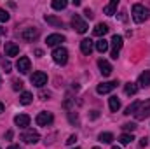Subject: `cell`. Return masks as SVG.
<instances>
[{
	"label": "cell",
	"instance_id": "31",
	"mask_svg": "<svg viewBox=\"0 0 150 149\" xmlns=\"http://www.w3.org/2000/svg\"><path fill=\"white\" fill-rule=\"evenodd\" d=\"M122 128H124L126 132H131V133H133V132L136 130V125H134V123H126V125H124Z\"/></svg>",
	"mask_w": 150,
	"mask_h": 149
},
{
	"label": "cell",
	"instance_id": "21",
	"mask_svg": "<svg viewBox=\"0 0 150 149\" xmlns=\"http://www.w3.org/2000/svg\"><path fill=\"white\" fill-rule=\"evenodd\" d=\"M96 51H98V53H101V54H103V53H107V51H108V42H107L105 39H100V40L96 42Z\"/></svg>",
	"mask_w": 150,
	"mask_h": 149
},
{
	"label": "cell",
	"instance_id": "28",
	"mask_svg": "<svg viewBox=\"0 0 150 149\" xmlns=\"http://www.w3.org/2000/svg\"><path fill=\"white\" fill-rule=\"evenodd\" d=\"M140 104H142V102H134V104H131L129 107H126V112H124V114H126V116H131V114H134V112L138 111Z\"/></svg>",
	"mask_w": 150,
	"mask_h": 149
},
{
	"label": "cell",
	"instance_id": "6",
	"mask_svg": "<svg viewBox=\"0 0 150 149\" xmlns=\"http://www.w3.org/2000/svg\"><path fill=\"white\" fill-rule=\"evenodd\" d=\"M122 44H124V40H122L120 35H113L112 37V51H110V56H112L113 60H117V56H119V53L122 49Z\"/></svg>",
	"mask_w": 150,
	"mask_h": 149
},
{
	"label": "cell",
	"instance_id": "19",
	"mask_svg": "<svg viewBox=\"0 0 150 149\" xmlns=\"http://www.w3.org/2000/svg\"><path fill=\"white\" fill-rule=\"evenodd\" d=\"M117 5H119V0H112L110 4H107V5L103 7V12H105L107 16H113L115 11H117Z\"/></svg>",
	"mask_w": 150,
	"mask_h": 149
},
{
	"label": "cell",
	"instance_id": "14",
	"mask_svg": "<svg viewBox=\"0 0 150 149\" xmlns=\"http://www.w3.org/2000/svg\"><path fill=\"white\" fill-rule=\"evenodd\" d=\"M4 49H5V56H18L19 54V46L14 42H5Z\"/></svg>",
	"mask_w": 150,
	"mask_h": 149
},
{
	"label": "cell",
	"instance_id": "41",
	"mask_svg": "<svg viewBox=\"0 0 150 149\" xmlns=\"http://www.w3.org/2000/svg\"><path fill=\"white\" fill-rule=\"evenodd\" d=\"M112 149H120V148H117V146H113V148Z\"/></svg>",
	"mask_w": 150,
	"mask_h": 149
},
{
	"label": "cell",
	"instance_id": "9",
	"mask_svg": "<svg viewBox=\"0 0 150 149\" xmlns=\"http://www.w3.org/2000/svg\"><path fill=\"white\" fill-rule=\"evenodd\" d=\"M35 121H37L38 126H47V125H51V123L54 121V116H52L51 112H38L37 117H35Z\"/></svg>",
	"mask_w": 150,
	"mask_h": 149
},
{
	"label": "cell",
	"instance_id": "34",
	"mask_svg": "<svg viewBox=\"0 0 150 149\" xmlns=\"http://www.w3.org/2000/svg\"><path fill=\"white\" fill-rule=\"evenodd\" d=\"M84 16H86V18H89V19H93V16H94V14H93V11H91V9H86V11H84Z\"/></svg>",
	"mask_w": 150,
	"mask_h": 149
},
{
	"label": "cell",
	"instance_id": "35",
	"mask_svg": "<svg viewBox=\"0 0 150 149\" xmlns=\"http://www.w3.org/2000/svg\"><path fill=\"white\" fill-rule=\"evenodd\" d=\"M147 144H149V139H147V137H143V139L140 140V146H142V148H145Z\"/></svg>",
	"mask_w": 150,
	"mask_h": 149
},
{
	"label": "cell",
	"instance_id": "26",
	"mask_svg": "<svg viewBox=\"0 0 150 149\" xmlns=\"http://www.w3.org/2000/svg\"><path fill=\"white\" fill-rule=\"evenodd\" d=\"M67 5H68L67 0H54L52 2V9H56V11H63V9H67Z\"/></svg>",
	"mask_w": 150,
	"mask_h": 149
},
{
	"label": "cell",
	"instance_id": "40",
	"mask_svg": "<svg viewBox=\"0 0 150 149\" xmlns=\"http://www.w3.org/2000/svg\"><path fill=\"white\" fill-rule=\"evenodd\" d=\"M2 112H4V104L0 102V114H2Z\"/></svg>",
	"mask_w": 150,
	"mask_h": 149
},
{
	"label": "cell",
	"instance_id": "37",
	"mask_svg": "<svg viewBox=\"0 0 150 149\" xmlns=\"http://www.w3.org/2000/svg\"><path fill=\"white\" fill-rule=\"evenodd\" d=\"M5 139H7V140H11V139H12V132H11V130L5 133Z\"/></svg>",
	"mask_w": 150,
	"mask_h": 149
},
{
	"label": "cell",
	"instance_id": "17",
	"mask_svg": "<svg viewBox=\"0 0 150 149\" xmlns=\"http://www.w3.org/2000/svg\"><path fill=\"white\" fill-rule=\"evenodd\" d=\"M107 32H108V25H105V23H98V25L94 27V30H93V35H94V37H103Z\"/></svg>",
	"mask_w": 150,
	"mask_h": 149
},
{
	"label": "cell",
	"instance_id": "3",
	"mask_svg": "<svg viewBox=\"0 0 150 149\" xmlns=\"http://www.w3.org/2000/svg\"><path fill=\"white\" fill-rule=\"evenodd\" d=\"M25 144H37L38 140H40V135H38V132L35 130H30V128H26L23 133H21V137H19Z\"/></svg>",
	"mask_w": 150,
	"mask_h": 149
},
{
	"label": "cell",
	"instance_id": "12",
	"mask_svg": "<svg viewBox=\"0 0 150 149\" xmlns=\"http://www.w3.org/2000/svg\"><path fill=\"white\" fill-rule=\"evenodd\" d=\"M30 116L28 114H18L16 117H14V123H16V126H19V128H28L30 126Z\"/></svg>",
	"mask_w": 150,
	"mask_h": 149
},
{
	"label": "cell",
	"instance_id": "43",
	"mask_svg": "<svg viewBox=\"0 0 150 149\" xmlns=\"http://www.w3.org/2000/svg\"><path fill=\"white\" fill-rule=\"evenodd\" d=\"M75 149H79V148H75Z\"/></svg>",
	"mask_w": 150,
	"mask_h": 149
},
{
	"label": "cell",
	"instance_id": "13",
	"mask_svg": "<svg viewBox=\"0 0 150 149\" xmlns=\"http://www.w3.org/2000/svg\"><path fill=\"white\" fill-rule=\"evenodd\" d=\"M45 42H47V46L54 47V46H58V44L65 42V35H61V34H52V35H47Z\"/></svg>",
	"mask_w": 150,
	"mask_h": 149
},
{
	"label": "cell",
	"instance_id": "10",
	"mask_svg": "<svg viewBox=\"0 0 150 149\" xmlns=\"http://www.w3.org/2000/svg\"><path fill=\"white\" fill-rule=\"evenodd\" d=\"M30 81H32L33 86L42 88V86L47 84V74H44V72H33V75L30 77Z\"/></svg>",
	"mask_w": 150,
	"mask_h": 149
},
{
	"label": "cell",
	"instance_id": "30",
	"mask_svg": "<svg viewBox=\"0 0 150 149\" xmlns=\"http://www.w3.org/2000/svg\"><path fill=\"white\" fill-rule=\"evenodd\" d=\"M9 18H11V16H9V12H7V11H4V9H0V21H2V23H5V21H9Z\"/></svg>",
	"mask_w": 150,
	"mask_h": 149
},
{
	"label": "cell",
	"instance_id": "24",
	"mask_svg": "<svg viewBox=\"0 0 150 149\" xmlns=\"http://www.w3.org/2000/svg\"><path fill=\"white\" fill-rule=\"evenodd\" d=\"M44 19H45L49 25H54V27H63V21H61L59 18H56V16H49V14H47Z\"/></svg>",
	"mask_w": 150,
	"mask_h": 149
},
{
	"label": "cell",
	"instance_id": "11",
	"mask_svg": "<svg viewBox=\"0 0 150 149\" xmlns=\"http://www.w3.org/2000/svg\"><path fill=\"white\" fill-rule=\"evenodd\" d=\"M37 37H38V28H26V30L21 32V39L25 42H33Z\"/></svg>",
	"mask_w": 150,
	"mask_h": 149
},
{
	"label": "cell",
	"instance_id": "33",
	"mask_svg": "<svg viewBox=\"0 0 150 149\" xmlns=\"http://www.w3.org/2000/svg\"><path fill=\"white\" fill-rule=\"evenodd\" d=\"M75 142H77V135H70L68 140H67V146H74Z\"/></svg>",
	"mask_w": 150,
	"mask_h": 149
},
{
	"label": "cell",
	"instance_id": "29",
	"mask_svg": "<svg viewBox=\"0 0 150 149\" xmlns=\"http://www.w3.org/2000/svg\"><path fill=\"white\" fill-rule=\"evenodd\" d=\"M12 90H14V91L23 90V81H21V79H14V81H12Z\"/></svg>",
	"mask_w": 150,
	"mask_h": 149
},
{
	"label": "cell",
	"instance_id": "18",
	"mask_svg": "<svg viewBox=\"0 0 150 149\" xmlns=\"http://www.w3.org/2000/svg\"><path fill=\"white\" fill-rule=\"evenodd\" d=\"M138 84H140L142 88H149L150 86V70H145L143 74H140V77H138Z\"/></svg>",
	"mask_w": 150,
	"mask_h": 149
},
{
	"label": "cell",
	"instance_id": "25",
	"mask_svg": "<svg viewBox=\"0 0 150 149\" xmlns=\"http://www.w3.org/2000/svg\"><path fill=\"white\" fill-rule=\"evenodd\" d=\"M131 140H134L133 133H122V135L119 137V142H120L122 146H127V144H131Z\"/></svg>",
	"mask_w": 150,
	"mask_h": 149
},
{
	"label": "cell",
	"instance_id": "15",
	"mask_svg": "<svg viewBox=\"0 0 150 149\" xmlns=\"http://www.w3.org/2000/svg\"><path fill=\"white\" fill-rule=\"evenodd\" d=\"M98 67H100V72L105 75V77H108V75L112 74V70H113L112 65H110L107 60H103V58H101V60H98Z\"/></svg>",
	"mask_w": 150,
	"mask_h": 149
},
{
	"label": "cell",
	"instance_id": "7",
	"mask_svg": "<svg viewBox=\"0 0 150 149\" xmlns=\"http://www.w3.org/2000/svg\"><path fill=\"white\" fill-rule=\"evenodd\" d=\"M30 67H32V62L28 56H21L18 62H16V69L21 72V74H28L30 72Z\"/></svg>",
	"mask_w": 150,
	"mask_h": 149
},
{
	"label": "cell",
	"instance_id": "27",
	"mask_svg": "<svg viewBox=\"0 0 150 149\" xmlns=\"http://www.w3.org/2000/svg\"><path fill=\"white\" fill-rule=\"evenodd\" d=\"M100 142H103V144H110L113 140V135L112 133H108V132H105V133H100Z\"/></svg>",
	"mask_w": 150,
	"mask_h": 149
},
{
	"label": "cell",
	"instance_id": "42",
	"mask_svg": "<svg viewBox=\"0 0 150 149\" xmlns=\"http://www.w3.org/2000/svg\"><path fill=\"white\" fill-rule=\"evenodd\" d=\"M93 149H100V148H93Z\"/></svg>",
	"mask_w": 150,
	"mask_h": 149
},
{
	"label": "cell",
	"instance_id": "38",
	"mask_svg": "<svg viewBox=\"0 0 150 149\" xmlns=\"http://www.w3.org/2000/svg\"><path fill=\"white\" fill-rule=\"evenodd\" d=\"M5 34H7V30H5L4 27H0V37H2V35H5Z\"/></svg>",
	"mask_w": 150,
	"mask_h": 149
},
{
	"label": "cell",
	"instance_id": "39",
	"mask_svg": "<svg viewBox=\"0 0 150 149\" xmlns=\"http://www.w3.org/2000/svg\"><path fill=\"white\" fill-rule=\"evenodd\" d=\"M7 149H23V148H19V146H16V144H11Z\"/></svg>",
	"mask_w": 150,
	"mask_h": 149
},
{
	"label": "cell",
	"instance_id": "16",
	"mask_svg": "<svg viewBox=\"0 0 150 149\" xmlns=\"http://www.w3.org/2000/svg\"><path fill=\"white\" fill-rule=\"evenodd\" d=\"M80 51L84 53V54H91L93 53V40L91 39H84V40H80Z\"/></svg>",
	"mask_w": 150,
	"mask_h": 149
},
{
	"label": "cell",
	"instance_id": "20",
	"mask_svg": "<svg viewBox=\"0 0 150 149\" xmlns=\"http://www.w3.org/2000/svg\"><path fill=\"white\" fill-rule=\"evenodd\" d=\"M19 102H21L23 105H30V104L33 102V95H32L30 91H23L21 97H19Z\"/></svg>",
	"mask_w": 150,
	"mask_h": 149
},
{
	"label": "cell",
	"instance_id": "2",
	"mask_svg": "<svg viewBox=\"0 0 150 149\" xmlns=\"http://www.w3.org/2000/svg\"><path fill=\"white\" fill-rule=\"evenodd\" d=\"M52 60H54V63H58V65H65V63L68 62V51H67L65 47H56V49L52 51Z\"/></svg>",
	"mask_w": 150,
	"mask_h": 149
},
{
	"label": "cell",
	"instance_id": "32",
	"mask_svg": "<svg viewBox=\"0 0 150 149\" xmlns=\"http://www.w3.org/2000/svg\"><path fill=\"white\" fill-rule=\"evenodd\" d=\"M68 119H70L72 125H77V123H79V116H77V112H70V114H68Z\"/></svg>",
	"mask_w": 150,
	"mask_h": 149
},
{
	"label": "cell",
	"instance_id": "4",
	"mask_svg": "<svg viewBox=\"0 0 150 149\" xmlns=\"http://www.w3.org/2000/svg\"><path fill=\"white\" fill-rule=\"evenodd\" d=\"M149 116H150V98L145 100V102H142L140 107H138V111L134 112V117H136L138 121H143V119H147Z\"/></svg>",
	"mask_w": 150,
	"mask_h": 149
},
{
	"label": "cell",
	"instance_id": "5",
	"mask_svg": "<svg viewBox=\"0 0 150 149\" xmlns=\"http://www.w3.org/2000/svg\"><path fill=\"white\" fill-rule=\"evenodd\" d=\"M72 27H74L75 32H79V34H86V32H87V23H86L79 14L72 16Z\"/></svg>",
	"mask_w": 150,
	"mask_h": 149
},
{
	"label": "cell",
	"instance_id": "23",
	"mask_svg": "<svg viewBox=\"0 0 150 149\" xmlns=\"http://www.w3.org/2000/svg\"><path fill=\"white\" fill-rule=\"evenodd\" d=\"M108 104H110V111L112 112H117L119 109H120V100H119L117 97H110Z\"/></svg>",
	"mask_w": 150,
	"mask_h": 149
},
{
	"label": "cell",
	"instance_id": "36",
	"mask_svg": "<svg viewBox=\"0 0 150 149\" xmlns=\"http://www.w3.org/2000/svg\"><path fill=\"white\" fill-rule=\"evenodd\" d=\"M98 116H100V112H98V111H93L91 114H89V117H91V119H96Z\"/></svg>",
	"mask_w": 150,
	"mask_h": 149
},
{
	"label": "cell",
	"instance_id": "22",
	"mask_svg": "<svg viewBox=\"0 0 150 149\" xmlns=\"http://www.w3.org/2000/svg\"><path fill=\"white\" fill-rule=\"evenodd\" d=\"M136 91H138V86L134 84V82H127V84H124V93L126 95H136Z\"/></svg>",
	"mask_w": 150,
	"mask_h": 149
},
{
	"label": "cell",
	"instance_id": "1",
	"mask_svg": "<svg viewBox=\"0 0 150 149\" xmlns=\"http://www.w3.org/2000/svg\"><path fill=\"white\" fill-rule=\"evenodd\" d=\"M131 14H133V19H134L136 23H143V21L149 19L150 11L145 5H142V4H134L133 9H131Z\"/></svg>",
	"mask_w": 150,
	"mask_h": 149
},
{
	"label": "cell",
	"instance_id": "8",
	"mask_svg": "<svg viewBox=\"0 0 150 149\" xmlns=\"http://www.w3.org/2000/svg\"><path fill=\"white\" fill-rule=\"evenodd\" d=\"M117 86H119V82H117V81H108V82H101V84H98L96 91H98L100 95H107V93L113 91V90H115Z\"/></svg>",
	"mask_w": 150,
	"mask_h": 149
}]
</instances>
